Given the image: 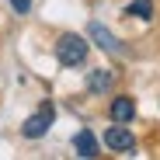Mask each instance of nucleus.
<instances>
[{
	"label": "nucleus",
	"instance_id": "4",
	"mask_svg": "<svg viewBox=\"0 0 160 160\" xmlns=\"http://www.w3.org/2000/svg\"><path fill=\"white\" fill-rule=\"evenodd\" d=\"M104 146L115 150V153H132L136 150V136L125 129V122H115L108 132H104Z\"/></svg>",
	"mask_w": 160,
	"mask_h": 160
},
{
	"label": "nucleus",
	"instance_id": "8",
	"mask_svg": "<svg viewBox=\"0 0 160 160\" xmlns=\"http://www.w3.org/2000/svg\"><path fill=\"white\" fill-rule=\"evenodd\" d=\"M129 14H132V18H150V14H153V0H132V4H129Z\"/></svg>",
	"mask_w": 160,
	"mask_h": 160
},
{
	"label": "nucleus",
	"instance_id": "1",
	"mask_svg": "<svg viewBox=\"0 0 160 160\" xmlns=\"http://www.w3.org/2000/svg\"><path fill=\"white\" fill-rule=\"evenodd\" d=\"M56 59H59L63 66H84V59H87V42L80 38V35H73V32L59 35V42H56Z\"/></svg>",
	"mask_w": 160,
	"mask_h": 160
},
{
	"label": "nucleus",
	"instance_id": "3",
	"mask_svg": "<svg viewBox=\"0 0 160 160\" xmlns=\"http://www.w3.org/2000/svg\"><path fill=\"white\" fill-rule=\"evenodd\" d=\"M52 118H56V112H52V104H42V108H38L35 115H28V118H24L21 132H24L28 139H38V136H45V132H49Z\"/></svg>",
	"mask_w": 160,
	"mask_h": 160
},
{
	"label": "nucleus",
	"instance_id": "7",
	"mask_svg": "<svg viewBox=\"0 0 160 160\" xmlns=\"http://www.w3.org/2000/svg\"><path fill=\"white\" fill-rule=\"evenodd\" d=\"M112 84H115V73H112V70H94V73L87 77V91H91V94L112 91Z\"/></svg>",
	"mask_w": 160,
	"mask_h": 160
},
{
	"label": "nucleus",
	"instance_id": "6",
	"mask_svg": "<svg viewBox=\"0 0 160 160\" xmlns=\"http://www.w3.org/2000/svg\"><path fill=\"white\" fill-rule=\"evenodd\" d=\"M73 150H77L80 157H87V160L98 157V139H94V132H91V129H80L77 136H73Z\"/></svg>",
	"mask_w": 160,
	"mask_h": 160
},
{
	"label": "nucleus",
	"instance_id": "9",
	"mask_svg": "<svg viewBox=\"0 0 160 160\" xmlns=\"http://www.w3.org/2000/svg\"><path fill=\"white\" fill-rule=\"evenodd\" d=\"M11 7H14L18 14H28V11H32V0H11Z\"/></svg>",
	"mask_w": 160,
	"mask_h": 160
},
{
	"label": "nucleus",
	"instance_id": "2",
	"mask_svg": "<svg viewBox=\"0 0 160 160\" xmlns=\"http://www.w3.org/2000/svg\"><path fill=\"white\" fill-rule=\"evenodd\" d=\"M87 35H91V42L101 49V52H108V56H125V45L108 32V28H104V24L101 21H91V28H87Z\"/></svg>",
	"mask_w": 160,
	"mask_h": 160
},
{
	"label": "nucleus",
	"instance_id": "5",
	"mask_svg": "<svg viewBox=\"0 0 160 160\" xmlns=\"http://www.w3.org/2000/svg\"><path fill=\"white\" fill-rule=\"evenodd\" d=\"M108 115H112V122H125V125H129V122H132V115H136V104H132V98H125V94H122V98H115V101H112Z\"/></svg>",
	"mask_w": 160,
	"mask_h": 160
}]
</instances>
